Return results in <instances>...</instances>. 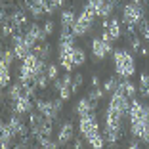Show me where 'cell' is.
Instances as JSON below:
<instances>
[{
    "instance_id": "6da1fadb",
    "label": "cell",
    "mask_w": 149,
    "mask_h": 149,
    "mask_svg": "<svg viewBox=\"0 0 149 149\" xmlns=\"http://www.w3.org/2000/svg\"><path fill=\"white\" fill-rule=\"evenodd\" d=\"M79 132H80V136L86 140V143L90 145V147L101 149V147L107 145L105 136H103V132L100 130V120H97L96 113H88V115L79 117Z\"/></svg>"
},
{
    "instance_id": "7a4b0ae2",
    "label": "cell",
    "mask_w": 149,
    "mask_h": 149,
    "mask_svg": "<svg viewBox=\"0 0 149 149\" xmlns=\"http://www.w3.org/2000/svg\"><path fill=\"white\" fill-rule=\"evenodd\" d=\"M111 57H113V67L117 77L132 79L136 74V57H134L130 48H115Z\"/></svg>"
},
{
    "instance_id": "3957f363",
    "label": "cell",
    "mask_w": 149,
    "mask_h": 149,
    "mask_svg": "<svg viewBox=\"0 0 149 149\" xmlns=\"http://www.w3.org/2000/svg\"><path fill=\"white\" fill-rule=\"evenodd\" d=\"M96 19H97V15H96V12H94L92 8L88 4H84V8L80 10V13L77 15V21H74V25H73V35L77 36V38H84V36L88 35V33L94 29V25H96Z\"/></svg>"
},
{
    "instance_id": "277c9868",
    "label": "cell",
    "mask_w": 149,
    "mask_h": 149,
    "mask_svg": "<svg viewBox=\"0 0 149 149\" xmlns=\"http://www.w3.org/2000/svg\"><path fill=\"white\" fill-rule=\"evenodd\" d=\"M63 103H65V100H61V97H38L35 101V109L56 123L59 115L63 113Z\"/></svg>"
},
{
    "instance_id": "5b68a950",
    "label": "cell",
    "mask_w": 149,
    "mask_h": 149,
    "mask_svg": "<svg viewBox=\"0 0 149 149\" xmlns=\"http://www.w3.org/2000/svg\"><path fill=\"white\" fill-rule=\"evenodd\" d=\"M120 21L124 25H134L138 27L141 21H145V10L141 4H136V2H124L123 4V10H120Z\"/></svg>"
},
{
    "instance_id": "8992f818",
    "label": "cell",
    "mask_w": 149,
    "mask_h": 149,
    "mask_svg": "<svg viewBox=\"0 0 149 149\" xmlns=\"http://www.w3.org/2000/svg\"><path fill=\"white\" fill-rule=\"evenodd\" d=\"M130 103H132L130 97H128L123 90H117V92L111 94L109 103H107V109H111V111H115V113H118L120 117L128 118V113H130Z\"/></svg>"
},
{
    "instance_id": "52a82bcc",
    "label": "cell",
    "mask_w": 149,
    "mask_h": 149,
    "mask_svg": "<svg viewBox=\"0 0 149 149\" xmlns=\"http://www.w3.org/2000/svg\"><path fill=\"white\" fill-rule=\"evenodd\" d=\"M92 57L96 61H103L105 57H109L113 54V42L105 36H96L92 40Z\"/></svg>"
},
{
    "instance_id": "ba28073f",
    "label": "cell",
    "mask_w": 149,
    "mask_h": 149,
    "mask_svg": "<svg viewBox=\"0 0 149 149\" xmlns=\"http://www.w3.org/2000/svg\"><path fill=\"white\" fill-rule=\"evenodd\" d=\"M52 90L57 92V96L61 97V100H65V101L71 100V96H73V77L69 74V71H67L63 77H59V79L54 80Z\"/></svg>"
},
{
    "instance_id": "9c48e42d",
    "label": "cell",
    "mask_w": 149,
    "mask_h": 149,
    "mask_svg": "<svg viewBox=\"0 0 149 149\" xmlns=\"http://www.w3.org/2000/svg\"><path fill=\"white\" fill-rule=\"evenodd\" d=\"M10 40H12V50H13V54H15V57H17L19 61H21V59H25V57L29 56L33 50H35L31 44H29V40L25 38V35H23V33H15V35H13Z\"/></svg>"
},
{
    "instance_id": "30bf717a",
    "label": "cell",
    "mask_w": 149,
    "mask_h": 149,
    "mask_svg": "<svg viewBox=\"0 0 149 149\" xmlns=\"http://www.w3.org/2000/svg\"><path fill=\"white\" fill-rule=\"evenodd\" d=\"M23 35H25V38L29 40V44H31L33 48H35L36 44H40V42H46V38H48L46 33H44V27L40 25V23H36V21L29 23V25L25 27Z\"/></svg>"
},
{
    "instance_id": "8fae6325",
    "label": "cell",
    "mask_w": 149,
    "mask_h": 149,
    "mask_svg": "<svg viewBox=\"0 0 149 149\" xmlns=\"http://www.w3.org/2000/svg\"><path fill=\"white\" fill-rule=\"evenodd\" d=\"M8 124H10L12 132L17 138H23V136H29V134H31V128H29V124L23 120V115L12 113V115H10V118H8Z\"/></svg>"
},
{
    "instance_id": "7c38bea8",
    "label": "cell",
    "mask_w": 149,
    "mask_h": 149,
    "mask_svg": "<svg viewBox=\"0 0 149 149\" xmlns=\"http://www.w3.org/2000/svg\"><path fill=\"white\" fill-rule=\"evenodd\" d=\"M10 105H12V113L23 115V117L25 115H31L35 111V101H33V96H29V94H23L17 101H13Z\"/></svg>"
},
{
    "instance_id": "4fadbf2b",
    "label": "cell",
    "mask_w": 149,
    "mask_h": 149,
    "mask_svg": "<svg viewBox=\"0 0 149 149\" xmlns=\"http://www.w3.org/2000/svg\"><path fill=\"white\" fill-rule=\"evenodd\" d=\"M74 141V124L71 120L61 123V126L57 128V143L59 145H67Z\"/></svg>"
},
{
    "instance_id": "5bb4252c",
    "label": "cell",
    "mask_w": 149,
    "mask_h": 149,
    "mask_svg": "<svg viewBox=\"0 0 149 149\" xmlns=\"http://www.w3.org/2000/svg\"><path fill=\"white\" fill-rule=\"evenodd\" d=\"M103 29L107 31V35H109V38L113 42H117L123 36V25H120V21L117 17H109L107 21H103Z\"/></svg>"
},
{
    "instance_id": "9a60e30c",
    "label": "cell",
    "mask_w": 149,
    "mask_h": 149,
    "mask_svg": "<svg viewBox=\"0 0 149 149\" xmlns=\"http://www.w3.org/2000/svg\"><path fill=\"white\" fill-rule=\"evenodd\" d=\"M97 109V103H94L90 97H80L77 101V105H74V115L77 117H82V115H88V113H94Z\"/></svg>"
},
{
    "instance_id": "2e32d148",
    "label": "cell",
    "mask_w": 149,
    "mask_h": 149,
    "mask_svg": "<svg viewBox=\"0 0 149 149\" xmlns=\"http://www.w3.org/2000/svg\"><path fill=\"white\" fill-rule=\"evenodd\" d=\"M25 92V82H21V80L17 79V82H12L8 88H6V97H8L10 103H13V101H17L19 97L23 96Z\"/></svg>"
},
{
    "instance_id": "e0dca14e",
    "label": "cell",
    "mask_w": 149,
    "mask_h": 149,
    "mask_svg": "<svg viewBox=\"0 0 149 149\" xmlns=\"http://www.w3.org/2000/svg\"><path fill=\"white\" fill-rule=\"evenodd\" d=\"M15 138H17V136H15V134L12 132V128H10L8 120L0 124V145H2V147H4V149H6V147H12Z\"/></svg>"
},
{
    "instance_id": "ac0fdd59",
    "label": "cell",
    "mask_w": 149,
    "mask_h": 149,
    "mask_svg": "<svg viewBox=\"0 0 149 149\" xmlns=\"http://www.w3.org/2000/svg\"><path fill=\"white\" fill-rule=\"evenodd\" d=\"M74 21H77V13H74L73 10H61V13H59V29L71 31Z\"/></svg>"
},
{
    "instance_id": "d6986e66",
    "label": "cell",
    "mask_w": 149,
    "mask_h": 149,
    "mask_svg": "<svg viewBox=\"0 0 149 149\" xmlns=\"http://www.w3.org/2000/svg\"><path fill=\"white\" fill-rule=\"evenodd\" d=\"M126 42H128V48L132 50V52H138L140 56H147V50L143 48V44H141V38L136 35V33H130V35H126Z\"/></svg>"
},
{
    "instance_id": "ffe728a7",
    "label": "cell",
    "mask_w": 149,
    "mask_h": 149,
    "mask_svg": "<svg viewBox=\"0 0 149 149\" xmlns=\"http://www.w3.org/2000/svg\"><path fill=\"white\" fill-rule=\"evenodd\" d=\"M118 90H123L130 100H132V97H136L138 94H140V92H138V86L132 82L130 79H120V86H118Z\"/></svg>"
},
{
    "instance_id": "44dd1931",
    "label": "cell",
    "mask_w": 149,
    "mask_h": 149,
    "mask_svg": "<svg viewBox=\"0 0 149 149\" xmlns=\"http://www.w3.org/2000/svg\"><path fill=\"white\" fill-rule=\"evenodd\" d=\"M71 61H73L74 67H80L86 63V52H84V48H80V46H74L73 52H71Z\"/></svg>"
},
{
    "instance_id": "7402d4cb",
    "label": "cell",
    "mask_w": 149,
    "mask_h": 149,
    "mask_svg": "<svg viewBox=\"0 0 149 149\" xmlns=\"http://www.w3.org/2000/svg\"><path fill=\"white\" fill-rule=\"evenodd\" d=\"M10 84H12V67L0 63V86L6 90Z\"/></svg>"
},
{
    "instance_id": "603a6c76",
    "label": "cell",
    "mask_w": 149,
    "mask_h": 149,
    "mask_svg": "<svg viewBox=\"0 0 149 149\" xmlns=\"http://www.w3.org/2000/svg\"><path fill=\"white\" fill-rule=\"evenodd\" d=\"M15 59H17V57H15V54H13L12 46H10V48H4L2 52H0V63H2V65H8V67H12Z\"/></svg>"
},
{
    "instance_id": "cb8c5ba5",
    "label": "cell",
    "mask_w": 149,
    "mask_h": 149,
    "mask_svg": "<svg viewBox=\"0 0 149 149\" xmlns=\"http://www.w3.org/2000/svg\"><path fill=\"white\" fill-rule=\"evenodd\" d=\"M101 86H103L105 94H109V96H111L113 92H117V90H118V86H120V79H117V77H109V79L101 84Z\"/></svg>"
},
{
    "instance_id": "d4e9b609",
    "label": "cell",
    "mask_w": 149,
    "mask_h": 149,
    "mask_svg": "<svg viewBox=\"0 0 149 149\" xmlns=\"http://www.w3.org/2000/svg\"><path fill=\"white\" fill-rule=\"evenodd\" d=\"M138 92L141 94V97H149V74H147V73H141V74H140Z\"/></svg>"
},
{
    "instance_id": "484cf974",
    "label": "cell",
    "mask_w": 149,
    "mask_h": 149,
    "mask_svg": "<svg viewBox=\"0 0 149 149\" xmlns=\"http://www.w3.org/2000/svg\"><path fill=\"white\" fill-rule=\"evenodd\" d=\"M35 141L40 145V147H44V149H56V147H59L57 140L54 141L52 136H38V138H35Z\"/></svg>"
},
{
    "instance_id": "4316f807",
    "label": "cell",
    "mask_w": 149,
    "mask_h": 149,
    "mask_svg": "<svg viewBox=\"0 0 149 149\" xmlns=\"http://www.w3.org/2000/svg\"><path fill=\"white\" fill-rule=\"evenodd\" d=\"M59 69H61V65H59V63L48 61V65H46V74H48V79L52 80V82L56 79H59Z\"/></svg>"
},
{
    "instance_id": "83f0119b",
    "label": "cell",
    "mask_w": 149,
    "mask_h": 149,
    "mask_svg": "<svg viewBox=\"0 0 149 149\" xmlns=\"http://www.w3.org/2000/svg\"><path fill=\"white\" fill-rule=\"evenodd\" d=\"M103 96H105V90H103V86H92V90L88 92V97L94 101V103H100L101 100H103Z\"/></svg>"
},
{
    "instance_id": "f1b7e54d",
    "label": "cell",
    "mask_w": 149,
    "mask_h": 149,
    "mask_svg": "<svg viewBox=\"0 0 149 149\" xmlns=\"http://www.w3.org/2000/svg\"><path fill=\"white\" fill-rule=\"evenodd\" d=\"M105 2L107 0H86V4L96 12L97 17H100V13H101V10H103V6H105Z\"/></svg>"
},
{
    "instance_id": "f546056e",
    "label": "cell",
    "mask_w": 149,
    "mask_h": 149,
    "mask_svg": "<svg viewBox=\"0 0 149 149\" xmlns=\"http://www.w3.org/2000/svg\"><path fill=\"white\" fill-rule=\"evenodd\" d=\"M82 84H84V77H82V73H77V74H73V94H77L82 88Z\"/></svg>"
},
{
    "instance_id": "4dcf8cb0",
    "label": "cell",
    "mask_w": 149,
    "mask_h": 149,
    "mask_svg": "<svg viewBox=\"0 0 149 149\" xmlns=\"http://www.w3.org/2000/svg\"><path fill=\"white\" fill-rule=\"evenodd\" d=\"M44 27V33H46V36H52V33L56 31V21H52V17H48L46 21L42 23Z\"/></svg>"
},
{
    "instance_id": "1f68e13d",
    "label": "cell",
    "mask_w": 149,
    "mask_h": 149,
    "mask_svg": "<svg viewBox=\"0 0 149 149\" xmlns=\"http://www.w3.org/2000/svg\"><path fill=\"white\" fill-rule=\"evenodd\" d=\"M138 29H140V33L145 36V40H147V44H149V21H141L140 25H138Z\"/></svg>"
},
{
    "instance_id": "d6a6232c",
    "label": "cell",
    "mask_w": 149,
    "mask_h": 149,
    "mask_svg": "<svg viewBox=\"0 0 149 149\" xmlns=\"http://www.w3.org/2000/svg\"><path fill=\"white\" fill-rule=\"evenodd\" d=\"M82 140H84V138L82 136H80V138H74V143H73V147H77V149H79V147H82Z\"/></svg>"
},
{
    "instance_id": "836d02e7",
    "label": "cell",
    "mask_w": 149,
    "mask_h": 149,
    "mask_svg": "<svg viewBox=\"0 0 149 149\" xmlns=\"http://www.w3.org/2000/svg\"><path fill=\"white\" fill-rule=\"evenodd\" d=\"M90 84H92V86H100V77H97V74H94V77H92V82H90Z\"/></svg>"
}]
</instances>
